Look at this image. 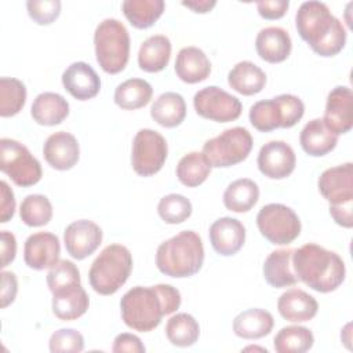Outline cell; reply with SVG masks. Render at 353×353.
<instances>
[{
	"mask_svg": "<svg viewBox=\"0 0 353 353\" xmlns=\"http://www.w3.org/2000/svg\"><path fill=\"white\" fill-rule=\"evenodd\" d=\"M181 301V292L170 284L137 285L121 296V319L130 328L149 332L159 327L165 314L179 309Z\"/></svg>",
	"mask_w": 353,
	"mask_h": 353,
	"instance_id": "cell-1",
	"label": "cell"
},
{
	"mask_svg": "<svg viewBox=\"0 0 353 353\" xmlns=\"http://www.w3.org/2000/svg\"><path fill=\"white\" fill-rule=\"evenodd\" d=\"M330 215L342 228L353 226V201L343 204H330Z\"/></svg>",
	"mask_w": 353,
	"mask_h": 353,
	"instance_id": "cell-47",
	"label": "cell"
},
{
	"mask_svg": "<svg viewBox=\"0 0 353 353\" xmlns=\"http://www.w3.org/2000/svg\"><path fill=\"white\" fill-rule=\"evenodd\" d=\"M292 48L288 32L280 26H268L258 32L255 39V50L258 55L269 62L279 63L285 61Z\"/></svg>",
	"mask_w": 353,
	"mask_h": 353,
	"instance_id": "cell-21",
	"label": "cell"
},
{
	"mask_svg": "<svg viewBox=\"0 0 353 353\" xmlns=\"http://www.w3.org/2000/svg\"><path fill=\"white\" fill-rule=\"evenodd\" d=\"M204 262L201 237L193 230H182L163 241L156 252L157 269L170 277L182 279L196 274Z\"/></svg>",
	"mask_w": 353,
	"mask_h": 353,
	"instance_id": "cell-4",
	"label": "cell"
},
{
	"mask_svg": "<svg viewBox=\"0 0 353 353\" xmlns=\"http://www.w3.org/2000/svg\"><path fill=\"white\" fill-rule=\"evenodd\" d=\"M258 168L270 179H283L292 174L296 165L294 149L284 141H270L258 153Z\"/></svg>",
	"mask_w": 353,
	"mask_h": 353,
	"instance_id": "cell-13",
	"label": "cell"
},
{
	"mask_svg": "<svg viewBox=\"0 0 353 353\" xmlns=\"http://www.w3.org/2000/svg\"><path fill=\"white\" fill-rule=\"evenodd\" d=\"M314 336L312 331L302 325L283 327L273 339L277 353H303L312 349Z\"/></svg>",
	"mask_w": 353,
	"mask_h": 353,
	"instance_id": "cell-36",
	"label": "cell"
},
{
	"mask_svg": "<svg viewBox=\"0 0 353 353\" xmlns=\"http://www.w3.org/2000/svg\"><path fill=\"white\" fill-rule=\"evenodd\" d=\"M132 270L130 250L121 244H109L94 259L88 272L90 285L99 295L117 292Z\"/></svg>",
	"mask_w": 353,
	"mask_h": 353,
	"instance_id": "cell-5",
	"label": "cell"
},
{
	"mask_svg": "<svg viewBox=\"0 0 353 353\" xmlns=\"http://www.w3.org/2000/svg\"><path fill=\"white\" fill-rule=\"evenodd\" d=\"M317 185L321 196L330 204L353 201V164L345 163L324 170Z\"/></svg>",
	"mask_w": 353,
	"mask_h": 353,
	"instance_id": "cell-16",
	"label": "cell"
},
{
	"mask_svg": "<svg viewBox=\"0 0 353 353\" xmlns=\"http://www.w3.org/2000/svg\"><path fill=\"white\" fill-rule=\"evenodd\" d=\"M277 309L283 319L292 323L312 320L319 310V303L303 290L291 288L283 292L277 301Z\"/></svg>",
	"mask_w": 353,
	"mask_h": 353,
	"instance_id": "cell-23",
	"label": "cell"
},
{
	"mask_svg": "<svg viewBox=\"0 0 353 353\" xmlns=\"http://www.w3.org/2000/svg\"><path fill=\"white\" fill-rule=\"evenodd\" d=\"M211 168L212 167L203 152H190L179 160L176 165V176L182 185L196 188L208 178Z\"/></svg>",
	"mask_w": 353,
	"mask_h": 353,
	"instance_id": "cell-37",
	"label": "cell"
},
{
	"mask_svg": "<svg viewBox=\"0 0 353 353\" xmlns=\"http://www.w3.org/2000/svg\"><path fill=\"white\" fill-rule=\"evenodd\" d=\"M17 254V239L15 236L8 232H1V268L8 266L14 259Z\"/></svg>",
	"mask_w": 353,
	"mask_h": 353,
	"instance_id": "cell-49",
	"label": "cell"
},
{
	"mask_svg": "<svg viewBox=\"0 0 353 353\" xmlns=\"http://www.w3.org/2000/svg\"><path fill=\"white\" fill-rule=\"evenodd\" d=\"M47 285L51 292L72 284H80V272L77 266L68 259L58 261L47 273Z\"/></svg>",
	"mask_w": 353,
	"mask_h": 353,
	"instance_id": "cell-41",
	"label": "cell"
},
{
	"mask_svg": "<svg viewBox=\"0 0 353 353\" xmlns=\"http://www.w3.org/2000/svg\"><path fill=\"white\" fill-rule=\"evenodd\" d=\"M61 255L59 239L50 232L30 234L23 245V261L34 270L52 268Z\"/></svg>",
	"mask_w": 353,
	"mask_h": 353,
	"instance_id": "cell-17",
	"label": "cell"
},
{
	"mask_svg": "<svg viewBox=\"0 0 353 353\" xmlns=\"http://www.w3.org/2000/svg\"><path fill=\"white\" fill-rule=\"evenodd\" d=\"M176 76L188 84L204 81L211 73V62L199 47H183L175 59Z\"/></svg>",
	"mask_w": 353,
	"mask_h": 353,
	"instance_id": "cell-24",
	"label": "cell"
},
{
	"mask_svg": "<svg viewBox=\"0 0 353 353\" xmlns=\"http://www.w3.org/2000/svg\"><path fill=\"white\" fill-rule=\"evenodd\" d=\"M18 292V281L12 272L1 273V307H7L14 302Z\"/></svg>",
	"mask_w": 353,
	"mask_h": 353,
	"instance_id": "cell-48",
	"label": "cell"
},
{
	"mask_svg": "<svg viewBox=\"0 0 353 353\" xmlns=\"http://www.w3.org/2000/svg\"><path fill=\"white\" fill-rule=\"evenodd\" d=\"M193 106L199 116L216 123H229L240 117L243 106L237 97L221 87L208 85L193 97Z\"/></svg>",
	"mask_w": 353,
	"mask_h": 353,
	"instance_id": "cell-12",
	"label": "cell"
},
{
	"mask_svg": "<svg viewBox=\"0 0 353 353\" xmlns=\"http://www.w3.org/2000/svg\"><path fill=\"white\" fill-rule=\"evenodd\" d=\"M0 170L22 188L36 185L43 175L40 161L23 143L11 138L0 139Z\"/></svg>",
	"mask_w": 353,
	"mask_h": 353,
	"instance_id": "cell-9",
	"label": "cell"
},
{
	"mask_svg": "<svg viewBox=\"0 0 353 353\" xmlns=\"http://www.w3.org/2000/svg\"><path fill=\"white\" fill-rule=\"evenodd\" d=\"M167 339L178 347L194 345L200 336V325L189 313H176L165 324Z\"/></svg>",
	"mask_w": 353,
	"mask_h": 353,
	"instance_id": "cell-35",
	"label": "cell"
},
{
	"mask_svg": "<svg viewBox=\"0 0 353 353\" xmlns=\"http://www.w3.org/2000/svg\"><path fill=\"white\" fill-rule=\"evenodd\" d=\"M273 316L259 307H251L239 313L233 320V331L243 339H259L273 330Z\"/></svg>",
	"mask_w": 353,
	"mask_h": 353,
	"instance_id": "cell-28",
	"label": "cell"
},
{
	"mask_svg": "<svg viewBox=\"0 0 353 353\" xmlns=\"http://www.w3.org/2000/svg\"><path fill=\"white\" fill-rule=\"evenodd\" d=\"M295 26L302 40L320 57H334L346 44V30L323 1H305L295 15Z\"/></svg>",
	"mask_w": 353,
	"mask_h": 353,
	"instance_id": "cell-2",
	"label": "cell"
},
{
	"mask_svg": "<svg viewBox=\"0 0 353 353\" xmlns=\"http://www.w3.org/2000/svg\"><path fill=\"white\" fill-rule=\"evenodd\" d=\"M291 248L272 251L263 262V277L266 283L274 288L291 287L298 283V277L292 266Z\"/></svg>",
	"mask_w": 353,
	"mask_h": 353,
	"instance_id": "cell-25",
	"label": "cell"
},
{
	"mask_svg": "<svg viewBox=\"0 0 353 353\" xmlns=\"http://www.w3.org/2000/svg\"><path fill=\"white\" fill-rule=\"evenodd\" d=\"M29 17L39 25L52 23L61 14L59 0H29L26 1Z\"/></svg>",
	"mask_w": 353,
	"mask_h": 353,
	"instance_id": "cell-43",
	"label": "cell"
},
{
	"mask_svg": "<svg viewBox=\"0 0 353 353\" xmlns=\"http://www.w3.org/2000/svg\"><path fill=\"white\" fill-rule=\"evenodd\" d=\"M164 8L163 0H124L121 3L124 17L137 29H148L154 25Z\"/></svg>",
	"mask_w": 353,
	"mask_h": 353,
	"instance_id": "cell-34",
	"label": "cell"
},
{
	"mask_svg": "<svg viewBox=\"0 0 353 353\" xmlns=\"http://www.w3.org/2000/svg\"><path fill=\"white\" fill-rule=\"evenodd\" d=\"M97 62L103 72L117 74L127 66L130 58V34L116 18H106L98 23L94 33Z\"/></svg>",
	"mask_w": 353,
	"mask_h": 353,
	"instance_id": "cell-6",
	"label": "cell"
},
{
	"mask_svg": "<svg viewBox=\"0 0 353 353\" xmlns=\"http://www.w3.org/2000/svg\"><path fill=\"white\" fill-rule=\"evenodd\" d=\"M323 121L335 135L346 134L353 127V92L346 85H336L327 97Z\"/></svg>",
	"mask_w": 353,
	"mask_h": 353,
	"instance_id": "cell-15",
	"label": "cell"
},
{
	"mask_svg": "<svg viewBox=\"0 0 353 353\" xmlns=\"http://www.w3.org/2000/svg\"><path fill=\"white\" fill-rule=\"evenodd\" d=\"M153 95L152 85L143 79H128L114 90V103L124 110H135L146 106Z\"/></svg>",
	"mask_w": 353,
	"mask_h": 353,
	"instance_id": "cell-32",
	"label": "cell"
},
{
	"mask_svg": "<svg viewBox=\"0 0 353 353\" xmlns=\"http://www.w3.org/2000/svg\"><path fill=\"white\" fill-rule=\"evenodd\" d=\"M170 57V39L164 34H153L141 44L138 51V65L148 73H157L167 68Z\"/></svg>",
	"mask_w": 353,
	"mask_h": 353,
	"instance_id": "cell-29",
	"label": "cell"
},
{
	"mask_svg": "<svg viewBox=\"0 0 353 353\" xmlns=\"http://www.w3.org/2000/svg\"><path fill=\"white\" fill-rule=\"evenodd\" d=\"M210 241L214 251L223 256L237 254L245 241L244 225L230 216H222L210 226Z\"/></svg>",
	"mask_w": 353,
	"mask_h": 353,
	"instance_id": "cell-19",
	"label": "cell"
},
{
	"mask_svg": "<svg viewBox=\"0 0 353 353\" xmlns=\"http://www.w3.org/2000/svg\"><path fill=\"white\" fill-rule=\"evenodd\" d=\"M157 212L165 223H182L192 215V203L182 194L170 193L160 199Z\"/></svg>",
	"mask_w": 353,
	"mask_h": 353,
	"instance_id": "cell-40",
	"label": "cell"
},
{
	"mask_svg": "<svg viewBox=\"0 0 353 353\" xmlns=\"http://www.w3.org/2000/svg\"><path fill=\"white\" fill-rule=\"evenodd\" d=\"M168 145L165 138L150 128L139 130L132 141L131 164L134 171L141 176L157 174L167 159Z\"/></svg>",
	"mask_w": 353,
	"mask_h": 353,
	"instance_id": "cell-11",
	"label": "cell"
},
{
	"mask_svg": "<svg viewBox=\"0 0 353 353\" xmlns=\"http://www.w3.org/2000/svg\"><path fill=\"white\" fill-rule=\"evenodd\" d=\"M112 350L114 353H123V352L143 353L146 349H145L142 341L137 335L130 334V332H121L114 338Z\"/></svg>",
	"mask_w": 353,
	"mask_h": 353,
	"instance_id": "cell-44",
	"label": "cell"
},
{
	"mask_svg": "<svg viewBox=\"0 0 353 353\" xmlns=\"http://www.w3.org/2000/svg\"><path fill=\"white\" fill-rule=\"evenodd\" d=\"M46 161L58 171H66L76 165L80 157V146L74 135L66 131L51 134L43 145Z\"/></svg>",
	"mask_w": 353,
	"mask_h": 353,
	"instance_id": "cell-18",
	"label": "cell"
},
{
	"mask_svg": "<svg viewBox=\"0 0 353 353\" xmlns=\"http://www.w3.org/2000/svg\"><path fill=\"white\" fill-rule=\"evenodd\" d=\"M19 216L28 226H44L52 218L51 201L44 194H29L21 203Z\"/></svg>",
	"mask_w": 353,
	"mask_h": 353,
	"instance_id": "cell-39",
	"label": "cell"
},
{
	"mask_svg": "<svg viewBox=\"0 0 353 353\" xmlns=\"http://www.w3.org/2000/svg\"><path fill=\"white\" fill-rule=\"evenodd\" d=\"M292 266L298 280L323 294L335 291L346 276L343 259L336 252L313 243L294 250Z\"/></svg>",
	"mask_w": 353,
	"mask_h": 353,
	"instance_id": "cell-3",
	"label": "cell"
},
{
	"mask_svg": "<svg viewBox=\"0 0 353 353\" xmlns=\"http://www.w3.org/2000/svg\"><path fill=\"white\" fill-rule=\"evenodd\" d=\"M48 346L52 353H79L84 349V338L73 328H61L50 336Z\"/></svg>",
	"mask_w": 353,
	"mask_h": 353,
	"instance_id": "cell-42",
	"label": "cell"
},
{
	"mask_svg": "<svg viewBox=\"0 0 353 353\" xmlns=\"http://www.w3.org/2000/svg\"><path fill=\"white\" fill-rule=\"evenodd\" d=\"M252 137L244 127H232L205 141L203 154L211 167L226 168L244 161L252 149Z\"/></svg>",
	"mask_w": 353,
	"mask_h": 353,
	"instance_id": "cell-8",
	"label": "cell"
},
{
	"mask_svg": "<svg viewBox=\"0 0 353 353\" xmlns=\"http://www.w3.org/2000/svg\"><path fill=\"white\" fill-rule=\"evenodd\" d=\"M30 114L37 124L57 125L68 117L69 102L58 92H41L34 98Z\"/></svg>",
	"mask_w": 353,
	"mask_h": 353,
	"instance_id": "cell-27",
	"label": "cell"
},
{
	"mask_svg": "<svg viewBox=\"0 0 353 353\" xmlns=\"http://www.w3.org/2000/svg\"><path fill=\"white\" fill-rule=\"evenodd\" d=\"M299 143L303 152L309 156L321 157L335 149L338 135L325 127L323 119H313L302 128Z\"/></svg>",
	"mask_w": 353,
	"mask_h": 353,
	"instance_id": "cell-26",
	"label": "cell"
},
{
	"mask_svg": "<svg viewBox=\"0 0 353 353\" xmlns=\"http://www.w3.org/2000/svg\"><path fill=\"white\" fill-rule=\"evenodd\" d=\"M26 102V87L15 77L0 79V116L18 114Z\"/></svg>",
	"mask_w": 353,
	"mask_h": 353,
	"instance_id": "cell-38",
	"label": "cell"
},
{
	"mask_svg": "<svg viewBox=\"0 0 353 353\" xmlns=\"http://www.w3.org/2000/svg\"><path fill=\"white\" fill-rule=\"evenodd\" d=\"M261 234L272 244H291L301 233V221L295 211L280 203L263 205L256 215Z\"/></svg>",
	"mask_w": 353,
	"mask_h": 353,
	"instance_id": "cell-10",
	"label": "cell"
},
{
	"mask_svg": "<svg viewBox=\"0 0 353 353\" xmlns=\"http://www.w3.org/2000/svg\"><path fill=\"white\" fill-rule=\"evenodd\" d=\"M63 243L68 254L81 261L97 251L102 243V229L92 221L79 219L69 223L63 232Z\"/></svg>",
	"mask_w": 353,
	"mask_h": 353,
	"instance_id": "cell-14",
	"label": "cell"
},
{
	"mask_svg": "<svg viewBox=\"0 0 353 353\" xmlns=\"http://www.w3.org/2000/svg\"><path fill=\"white\" fill-rule=\"evenodd\" d=\"M152 119L165 128L179 125L186 117V103L181 94L167 91L159 95L150 108Z\"/></svg>",
	"mask_w": 353,
	"mask_h": 353,
	"instance_id": "cell-30",
	"label": "cell"
},
{
	"mask_svg": "<svg viewBox=\"0 0 353 353\" xmlns=\"http://www.w3.org/2000/svg\"><path fill=\"white\" fill-rule=\"evenodd\" d=\"M288 7V0H265L256 3V10L265 19H279L284 17Z\"/></svg>",
	"mask_w": 353,
	"mask_h": 353,
	"instance_id": "cell-45",
	"label": "cell"
},
{
	"mask_svg": "<svg viewBox=\"0 0 353 353\" xmlns=\"http://www.w3.org/2000/svg\"><path fill=\"white\" fill-rule=\"evenodd\" d=\"M15 212L14 192L6 181L0 182V222H8Z\"/></svg>",
	"mask_w": 353,
	"mask_h": 353,
	"instance_id": "cell-46",
	"label": "cell"
},
{
	"mask_svg": "<svg viewBox=\"0 0 353 353\" xmlns=\"http://www.w3.org/2000/svg\"><path fill=\"white\" fill-rule=\"evenodd\" d=\"M305 113V103L292 94L255 102L250 109V123L262 132L294 127Z\"/></svg>",
	"mask_w": 353,
	"mask_h": 353,
	"instance_id": "cell-7",
	"label": "cell"
},
{
	"mask_svg": "<svg viewBox=\"0 0 353 353\" xmlns=\"http://www.w3.org/2000/svg\"><path fill=\"white\" fill-rule=\"evenodd\" d=\"M88 306L90 299L81 283L66 285L52 292V312L59 320H77L87 312Z\"/></svg>",
	"mask_w": 353,
	"mask_h": 353,
	"instance_id": "cell-22",
	"label": "cell"
},
{
	"mask_svg": "<svg viewBox=\"0 0 353 353\" xmlns=\"http://www.w3.org/2000/svg\"><path fill=\"white\" fill-rule=\"evenodd\" d=\"M228 83L236 92L250 97L263 90L266 84V74L254 62L241 61L229 72Z\"/></svg>",
	"mask_w": 353,
	"mask_h": 353,
	"instance_id": "cell-31",
	"label": "cell"
},
{
	"mask_svg": "<svg viewBox=\"0 0 353 353\" xmlns=\"http://www.w3.org/2000/svg\"><path fill=\"white\" fill-rule=\"evenodd\" d=\"M62 84L65 90L79 101H87L98 95L101 90V79L91 65L77 61L69 65L62 73Z\"/></svg>",
	"mask_w": 353,
	"mask_h": 353,
	"instance_id": "cell-20",
	"label": "cell"
},
{
	"mask_svg": "<svg viewBox=\"0 0 353 353\" xmlns=\"http://www.w3.org/2000/svg\"><path fill=\"white\" fill-rule=\"evenodd\" d=\"M259 199V188L250 178H240L228 185L223 192V205L233 212L250 211Z\"/></svg>",
	"mask_w": 353,
	"mask_h": 353,
	"instance_id": "cell-33",
	"label": "cell"
},
{
	"mask_svg": "<svg viewBox=\"0 0 353 353\" xmlns=\"http://www.w3.org/2000/svg\"><path fill=\"white\" fill-rule=\"evenodd\" d=\"M216 1L215 0H192V1H182V6L193 10L194 12L205 14L211 11L215 7Z\"/></svg>",
	"mask_w": 353,
	"mask_h": 353,
	"instance_id": "cell-50",
	"label": "cell"
}]
</instances>
